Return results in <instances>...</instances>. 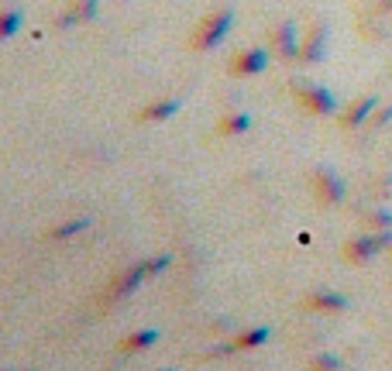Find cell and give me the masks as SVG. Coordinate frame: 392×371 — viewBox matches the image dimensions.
<instances>
[{
    "instance_id": "cell-16",
    "label": "cell",
    "mask_w": 392,
    "mask_h": 371,
    "mask_svg": "<svg viewBox=\"0 0 392 371\" xmlns=\"http://www.w3.org/2000/svg\"><path fill=\"white\" fill-rule=\"evenodd\" d=\"M86 227H90V220H86V216L66 220V224H59V227H52V231H48V241H69V237H76L79 231H86Z\"/></svg>"
},
{
    "instance_id": "cell-8",
    "label": "cell",
    "mask_w": 392,
    "mask_h": 371,
    "mask_svg": "<svg viewBox=\"0 0 392 371\" xmlns=\"http://www.w3.org/2000/svg\"><path fill=\"white\" fill-rule=\"evenodd\" d=\"M265 69H269V52L265 48H248V52H237L234 59H231V73L241 79L258 76Z\"/></svg>"
},
{
    "instance_id": "cell-18",
    "label": "cell",
    "mask_w": 392,
    "mask_h": 371,
    "mask_svg": "<svg viewBox=\"0 0 392 371\" xmlns=\"http://www.w3.org/2000/svg\"><path fill=\"white\" fill-rule=\"evenodd\" d=\"M310 371H344V361L337 354H316L310 361Z\"/></svg>"
},
{
    "instance_id": "cell-1",
    "label": "cell",
    "mask_w": 392,
    "mask_h": 371,
    "mask_svg": "<svg viewBox=\"0 0 392 371\" xmlns=\"http://www.w3.org/2000/svg\"><path fill=\"white\" fill-rule=\"evenodd\" d=\"M169 261H172L169 254H152V258H141V261H135L131 268H124V272H120L118 278L107 286V293L100 296V303H103V306H114V303H120V299H128V296L138 293V289H141V286H145L152 275L165 272V268H169Z\"/></svg>"
},
{
    "instance_id": "cell-20",
    "label": "cell",
    "mask_w": 392,
    "mask_h": 371,
    "mask_svg": "<svg viewBox=\"0 0 392 371\" xmlns=\"http://www.w3.org/2000/svg\"><path fill=\"white\" fill-rule=\"evenodd\" d=\"M155 371H176V368H155Z\"/></svg>"
},
{
    "instance_id": "cell-7",
    "label": "cell",
    "mask_w": 392,
    "mask_h": 371,
    "mask_svg": "<svg viewBox=\"0 0 392 371\" xmlns=\"http://www.w3.org/2000/svg\"><path fill=\"white\" fill-rule=\"evenodd\" d=\"M97 11H100V0H69L59 11L56 24L59 28H76V24H86V21L97 18Z\"/></svg>"
},
{
    "instance_id": "cell-19",
    "label": "cell",
    "mask_w": 392,
    "mask_h": 371,
    "mask_svg": "<svg viewBox=\"0 0 392 371\" xmlns=\"http://www.w3.org/2000/svg\"><path fill=\"white\" fill-rule=\"evenodd\" d=\"M389 120H392V107H382V110L372 114V127H386Z\"/></svg>"
},
{
    "instance_id": "cell-3",
    "label": "cell",
    "mask_w": 392,
    "mask_h": 371,
    "mask_svg": "<svg viewBox=\"0 0 392 371\" xmlns=\"http://www.w3.org/2000/svg\"><path fill=\"white\" fill-rule=\"evenodd\" d=\"M392 244V231H378V234H358L348 241V248H344V254H348V261H354V265H365V261H372L378 251H386Z\"/></svg>"
},
{
    "instance_id": "cell-14",
    "label": "cell",
    "mask_w": 392,
    "mask_h": 371,
    "mask_svg": "<svg viewBox=\"0 0 392 371\" xmlns=\"http://www.w3.org/2000/svg\"><path fill=\"white\" fill-rule=\"evenodd\" d=\"M269 337H272V330H269V327H252V330L237 333L231 344H234V351H255V348H262Z\"/></svg>"
},
{
    "instance_id": "cell-4",
    "label": "cell",
    "mask_w": 392,
    "mask_h": 371,
    "mask_svg": "<svg viewBox=\"0 0 392 371\" xmlns=\"http://www.w3.org/2000/svg\"><path fill=\"white\" fill-rule=\"evenodd\" d=\"M296 100H299V107L303 110H310V114H316V117H327V114H334L337 110V100H334V93L327 90V86H310V83H296Z\"/></svg>"
},
{
    "instance_id": "cell-10",
    "label": "cell",
    "mask_w": 392,
    "mask_h": 371,
    "mask_svg": "<svg viewBox=\"0 0 392 371\" xmlns=\"http://www.w3.org/2000/svg\"><path fill=\"white\" fill-rule=\"evenodd\" d=\"M179 107H182V97H162V100H152L141 114H138V120L141 124H155V120H169L172 114H176Z\"/></svg>"
},
{
    "instance_id": "cell-17",
    "label": "cell",
    "mask_w": 392,
    "mask_h": 371,
    "mask_svg": "<svg viewBox=\"0 0 392 371\" xmlns=\"http://www.w3.org/2000/svg\"><path fill=\"white\" fill-rule=\"evenodd\" d=\"M21 21H24V14H21L18 7H7V11H0V41L14 38L21 28Z\"/></svg>"
},
{
    "instance_id": "cell-6",
    "label": "cell",
    "mask_w": 392,
    "mask_h": 371,
    "mask_svg": "<svg viewBox=\"0 0 392 371\" xmlns=\"http://www.w3.org/2000/svg\"><path fill=\"white\" fill-rule=\"evenodd\" d=\"M314 189H316V199L327 203V207L344 203V179L337 176V172H331V169H316Z\"/></svg>"
},
{
    "instance_id": "cell-15",
    "label": "cell",
    "mask_w": 392,
    "mask_h": 371,
    "mask_svg": "<svg viewBox=\"0 0 392 371\" xmlns=\"http://www.w3.org/2000/svg\"><path fill=\"white\" fill-rule=\"evenodd\" d=\"M248 127H252V117H248V114H227V117H220V124H217V135L237 137V135H244Z\"/></svg>"
},
{
    "instance_id": "cell-2",
    "label": "cell",
    "mask_w": 392,
    "mask_h": 371,
    "mask_svg": "<svg viewBox=\"0 0 392 371\" xmlns=\"http://www.w3.org/2000/svg\"><path fill=\"white\" fill-rule=\"evenodd\" d=\"M231 28H234V11L231 7H220V11H214V14H207V18L200 21V28L193 31L190 45H193L196 52H210L214 45H220V41L231 35Z\"/></svg>"
},
{
    "instance_id": "cell-11",
    "label": "cell",
    "mask_w": 392,
    "mask_h": 371,
    "mask_svg": "<svg viewBox=\"0 0 392 371\" xmlns=\"http://www.w3.org/2000/svg\"><path fill=\"white\" fill-rule=\"evenodd\" d=\"M306 306L314 313H341V310H348V296L334 293V289H316V293H310Z\"/></svg>"
},
{
    "instance_id": "cell-5",
    "label": "cell",
    "mask_w": 392,
    "mask_h": 371,
    "mask_svg": "<svg viewBox=\"0 0 392 371\" xmlns=\"http://www.w3.org/2000/svg\"><path fill=\"white\" fill-rule=\"evenodd\" d=\"M272 48H275V56H279V59H286V62L299 59L303 45H299V31H296L293 21H282V24L272 31Z\"/></svg>"
},
{
    "instance_id": "cell-13",
    "label": "cell",
    "mask_w": 392,
    "mask_h": 371,
    "mask_svg": "<svg viewBox=\"0 0 392 371\" xmlns=\"http://www.w3.org/2000/svg\"><path fill=\"white\" fill-rule=\"evenodd\" d=\"M155 340H158V330H155V327L135 330V333H128V337L120 340V354H141V351H148Z\"/></svg>"
},
{
    "instance_id": "cell-12",
    "label": "cell",
    "mask_w": 392,
    "mask_h": 371,
    "mask_svg": "<svg viewBox=\"0 0 392 371\" xmlns=\"http://www.w3.org/2000/svg\"><path fill=\"white\" fill-rule=\"evenodd\" d=\"M375 110H378V97H361L348 107V114L341 117V124H344V127H361V124L372 120Z\"/></svg>"
},
{
    "instance_id": "cell-9",
    "label": "cell",
    "mask_w": 392,
    "mask_h": 371,
    "mask_svg": "<svg viewBox=\"0 0 392 371\" xmlns=\"http://www.w3.org/2000/svg\"><path fill=\"white\" fill-rule=\"evenodd\" d=\"M324 56H327V24L316 21L314 28H310V35H306V41H303L299 59L306 62V66H316V62H324Z\"/></svg>"
}]
</instances>
